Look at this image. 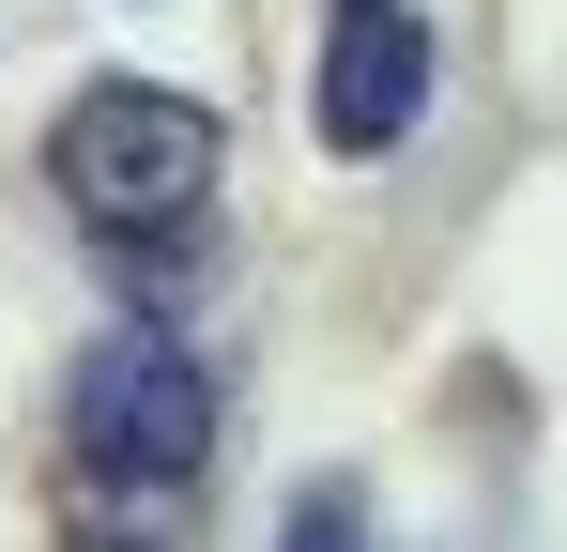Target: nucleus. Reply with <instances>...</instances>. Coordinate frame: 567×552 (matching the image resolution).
<instances>
[{
  "label": "nucleus",
  "instance_id": "1",
  "mask_svg": "<svg viewBox=\"0 0 567 552\" xmlns=\"http://www.w3.org/2000/svg\"><path fill=\"white\" fill-rule=\"evenodd\" d=\"M215 170H230V123L199 92H169V78H78V108L47 123V184L93 231H123V246L185 231L199 200H215Z\"/></svg>",
  "mask_w": 567,
  "mask_h": 552
},
{
  "label": "nucleus",
  "instance_id": "2",
  "mask_svg": "<svg viewBox=\"0 0 567 552\" xmlns=\"http://www.w3.org/2000/svg\"><path fill=\"white\" fill-rule=\"evenodd\" d=\"M62 430H78V476H107V491H185L199 460H215V384H199L185 338L123 323V338H93V354H78Z\"/></svg>",
  "mask_w": 567,
  "mask_h": 552
},
{
  "label": "nucleus",
  "instance_id": "3",
  "mask_svg": "<svg viewBox=\"0 0 567 552\" xmlns=\"http://www.w3.org/2000/svg\"><path fill=\"white\" fill-rule=\"evenodd\" d=\"M430 78H445V47H430L414 0H338L322 78H307V139H322V154H399L414 108H430Z\"/></svg>",
  "mask_w": 567,
  "mask_h": 552
},
{
  "label": "nucleus",
  "instance_id": "4",
  "mask_svg": "<svg viewBox=\"0 0 567 552\" xmlns=\"http://www.w3.org/2000/svg\"><path fill=\"white\" fill-rule=\"evenodd\" d=\"M277 552H369V522H353V491H307V507H291V538Z\"/></svg>",
  "mask_w": 567,
  "mask_h": 552
},
{
  "label": "nucleus",
  "instance_id": "5",
  "mask_svg": "<svg viewBox=\"0 0 567 552\" xmlns=\"http://www.w3.org/2000/svg\"><path fill=\"white\" fill-rule=\"evenodd\" d=\"M107 552H154V538H107Z\"/></svg>",
  "mask_w": 567,
  "mask_h": 552
}]
</instances>
